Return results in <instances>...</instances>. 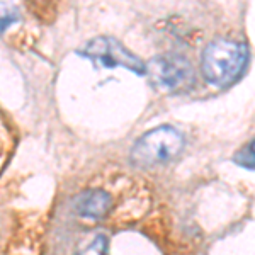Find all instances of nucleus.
<instances>
[{"label":"nucleus","instance_id":"f257e3e1","mask_svg":"<svg viewBox=\"0 0 255 255\" xmlns=\"http://www.w3.org/2000/svg\"><path fill=\"white\" fill-rule=\"evenodd\" d=\"M249 63V48L245 43L218 38L203 51L201 70L208 84L218 89H226L244 77Z\"/></svg>","mask_w":255,"mask_h":255},{"label":"nucleus","instance_id":"f03ea898","mask_svg":"<svg viewBox=\"0 0 255 255\" xmlns=\"http://www.w3.org/2000/svg\"><path fill=\"white\" fill-rule=\"evenodd\" d=\"M184 136L174 126H158L148 131L134 143L131 150V162L138 167L162 165L180 153Z\"/></svg>","mask_w":255,"mask_h":255},{"label":"nucleus","instance_id":"7ed1b4c3","mask_svg":"<svg viewBox=\"0 0 255 255\" xmlns=\"http://www.w3.org/2000/svg\"><path fill=\"white\" fill-rule=\"evenodd\" d=\"M79 53L84 58L92 60L101 67H123L136 75H146V65L131 51H128L118 39L109 36H99L96 39H90L84 48L79 49Z\"/></svg>","mask_w":255,"mask_h":255},{"label":"nucleus","instance_id":"20e7f679","mask_svg":"<svg viewBox=\"0 0 255 255\" xmlns=\"http://www.w3.org/2000/svg\"><path fill=\"white\" fill-rule=\"evenodd\" d=\"M157 87L172 92H182L194 85V70L191 61L180 55H162L150 61L146 68Z\"/></svg>","mask_w":255,"mask_h":255},{"label":"nucleus","instance_id":"39448f33","mask_svg":"<svg viewBox=\"0 0 255 255\" xmlns=\"http://www.w3.org/2000/svg\"><path fill=\"white\" fill-rule=\"evenodd\" d=\"M75 211L87 220H102L109 213L111 196L104 191H85L77 196Z\"/></svg>","mask_w":255,"mask_h":255},{"label":"nucleus","instance_id":"423d86ee","mask_svg":"<svg viewBox=\"0 0 255 255\" xmlns=\"http://www.w3.org/2000/svg\"><path fill=\"white\" fill-rule=\"evenodd\" d=\"M233 162L247 170H255V138L233 155Z\"/></svg>","mask_w":255,"mask_h":255},{"label":"nucleus","instance_id":"0eeeda50","mask_svg":"<svg viewBox=\"0 0 255 255\" xmlns=\"http://www.w3.org/2000/svg\"><path fill=\"white\" fill-rule=\"evenodd\" d=\"M109 250V240L106 235H96V238H92V242L82 249L77 255H108Z\"/></svg>","mask_w":255,"mask_h":255},{"label":"nucleus","instance_id":"6e6552de","mask_svg":"<svg viewBox=\"0 0 255 255\" xmlns=\"http://www.w3.org/2000/svg\"><path fill=\"white\" fill-rule=\"evenodd\" d=\"M19 20V12L9 3H0V32H3L9 26Z\"/></svg>","mask_w":255,"mask_h":255},{"label":"nucleus","instance_id":"1a4fd4ad","mask_svg":"<svg viewBox=\"0 0 255 255\" xmlns=\"http://www.w3.org/2000/svg\"><path fill=\"white\" fill-rule=\"evenodd\" d=\"M2 153H3V143H2V138H0V163H2Z\"/></svg>","mask_w":255,"mask_h":255}]
</instances>
